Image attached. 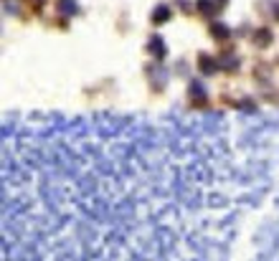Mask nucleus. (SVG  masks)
<instances>
[{
	"label": "nucleus",
	"mask_w": 279,
	"mask_h": 261,
	"mask_svg": "<svg viewBox=\"0 0 279 261\" xmlns=\"http://www.w3.org/2000/svg\"><path fill=\"white\" fill-rule=\"evenodd\" d=\"M198 8H201V10H206V15H211V10H213V3H211V0H201V3H198Z\"/></svg>",
	"instance_id": "7ed1b4c3"
},
{
	"label": "nucleus",
	"mask_w": 279,
	"mask_h": 261,
	"mask_svg": "<svg viewBox=\"0 0 279 261\" xmlns=\"http://www.w3.org/2000/svg\"><path fill=\"white\" fill-rule=\"evenodd\" d=\"M58 8L66 13V15H74L76 13V3H74V0H58Z\"/></svg>",
	"instance_id": "f257e3e1"
},
{
	"label": "nucleus",
	"mask_w": 279,
	"mask_h": 261,
	"mask_svg": "<svg viewBox=\"0 0 279 261\" xmlns=\"http://www.w3.org/2000/svg\"><path fill=\"white\" fill-rule=\"evenodd\" d=\"M150 49L155 51V56H163V53H165V46L160 43V38H153V43H150Z\"/></svg>",
	"instance_id": "f03ea898"
},
{
	"label": "nucleus",
	"mask_w": 279,
	"mask_h": 261,
	"mask_svg": "<svg viewBox=\"0 0 279 261\" xmlns=\"http://www.w3.org/2000/svg\"><path fill=\"white\" fill-rule=\"evenodd\" d=\"M165 18H167V8L163 5V8H158V10H155V20H165Z\"/></svg>",
	"instance_id": "20e7f679"
},
{
	"label": "nucleus",
	"mask_w": 279,
	"mask_h": 261,
	"mask_svg": "<svg viewBox=\"0 0 279 261\" xmlns=\"http://www.w3.org/2000/svg\"><path fill=\"white\" fill-rule=\"evenodd\" d=\"M213 33H216V36H226L228 31H226V26H213Z\"/></svg>",
	"instance_id": "39448f33"
}]
</instances>
